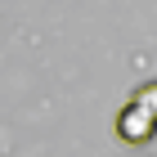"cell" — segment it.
<instances>
[{
    "instance_id": "cell-1",
    "label": "cell",
    "mask_w": 157,
    "mask_h": 157,
    "mask_svg": "<svg viewBox=\"0 0 157 157\" xmlns=\"http://www.w3.org/2000/svg\"><path fill=\"white\" fill-rule=\"evenodd\" d=\"M117 135L126 139V144H148V139L157 135V121L148 117V112H139L135 103H126L121 117H117Z\"/></svg>"
},
{
    "instance_id": "cell-2",
    "label": "cell",
    "mask_w": 157,
    "mask_h": 157,
    "mask_svg": "<svg viewBox=\"0 0 157 157\" xmlns=\"http://www.w3.org/2000/svg\"><path fill=\"white\" fill-rule=\"evenodd\" d=\"M135 108L139 112H148V117L157 121V81H148V85H139V90H135V99H130Z\"/></svg>"
}]
</instances>
